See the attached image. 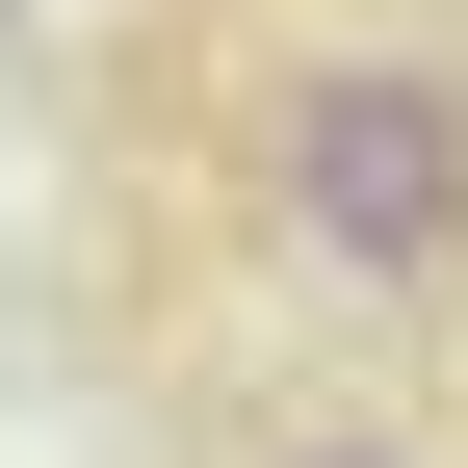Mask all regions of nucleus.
<instances>
[{"label":"nucleus","mask_w":468,"mask_h":468,"mask_svg":"<svg viewBox=\"0 0 468 468\" xmlns=\"http://www.w3.org/2000/svg\"><path fill=\"white\" fill-rule=\"evenodd\" d=\"M0 52H27V0H0Z\"/></svg>","instance_id":"3"},{"label":"nucleus","mask_w":468,"mask_h":468,"mask_svg":"<svg viewBox=\"0 0 468 468\" xmlns=\"http://www.w3.org/2000/svg\"><path fill=\"white\" fill-rule=\"evenodd\" d=\"M261 234L365 313H442L468 286V52H417V27L286 52L261 79Z\"/></svg>","instance_id":"1"},{"label":"nucleus","mask_w":468,"mask_h":468,"mask_svg":"<svg viewBox=\"0 0 468 468\" xmlns=\"http://www.w3.org/2000/svg\"><path fill=\"white\" fill-rule=\"evenodd\" d=\"M261 468H442V442H417V417H286Z\"/></svg>","instance_id":"2"}]
</instances>
